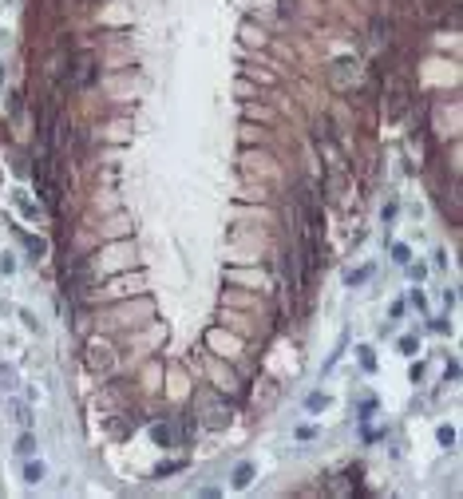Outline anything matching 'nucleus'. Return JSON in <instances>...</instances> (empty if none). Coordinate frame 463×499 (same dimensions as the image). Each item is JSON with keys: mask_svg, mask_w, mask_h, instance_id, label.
Here are the masks:
<instances>
[{"mask_svg": "<svg viewBox=\"0 0 463 499\" xmlns=\"http://www.w3.org/2000/svg\"><path fill=\"white\" fill-rule=\"evenodd\" d=\"M24 476H28V484H40V479H44V467H40V464H28V472H24Z\"/></svg>", "mask_w": 463, "mask_h": 499, "instance_id": "3", "label": "nucleus"}, {"mask_svg": "<svg viewBox=\"0 0 463 499\" xmlns=\"http://www.w3.org/2000/svg\"><path fill=\"white\" fill-rule=\"evenodd\" d=\"M16 452H20V455H32V452H36V440H32L28 432H24V436H20V444H16Z\"/></svg>", "mask_w": 463, "mask_h": 499, "instance_id": "2", "label": "nucleus"}, {"mask_svg": "<svg viewBox=\"0 0 463 499\" xmlns=\"http://www.w3.org/2000/svg\"><path fill=\"white\" fill-rule=\"evenodd\" d=\"M0 270H4V274H12V270H16V258H12V254H4V262H0Z\"/></svg>", "mask_w": 463, "mask_h": 499, "instance_id": "6", "label": "nucleus"}, {"mask_svg": "<svg viewBox=\"0 0 463 499\" xmlns=\"http://www.w3.org/2000/svg\"><path fill=\"white\" fill-rule=\"evenodd\" d=\"M16 420H20L24 428H28V424H32V412H28V404H16Z\"/></svg>", "mask_w": 463, "mask_h": 499, "instance_id": "5", "label": "nucleus"}, {"mask_svg": "<svg viewBox=\"0 0 463 499\" xmlns=\"http://www.w3.org/2000/svg\"><path fill=\"white\" fill-rule=\"evenodd\" d=\"M0 79H4V72H0Z\"/></svg>", "mask_w": 463, "mask_h": 499, "instance_id": "7", "label": "nucleus"}, {"mask_svg": "<svg viewBox=\"0 0 463 499\" xmlns=\"http://www.w3.org/2000/svg\"><path fill=\"white\" fill-rule=\"evenodd\" d=\"M0 388H4V392H8V388H16V377H12L4 365H0Z\"/></svg>", "mask_w": 463, "mask_h": 499, "instance_id": "4", "label": "nucleus"}, {"mask_svg": "<svg viewBox=\"0 0 463 499\" xmlns=\"http://www.w3.org/2000/svg\"><path fill=\"white\" fill-rule=\"evenodd\" d=\"M250 479H254V467H250V464H238V472H234V484H238V488H246Z\"/></svg>", "mask_w": 463, "mask_h": 499, "instance_id": "1", "label": "nucleus"}]
</instances>
